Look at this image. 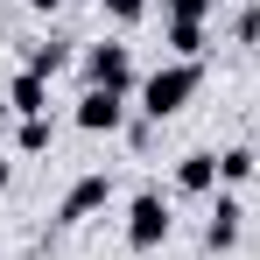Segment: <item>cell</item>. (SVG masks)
Masks as SVG:
<instances>
[{
  "label": "cell",
  "mask_w": 260,
  "mask_h": 260,
  "mask_svg": "<svg viewBox=\"0 0 260 260\" xmlns=\"http://www.w3.org/2000/svg\"><path fill=\"white\" fill-rule=\"evenodd\" d=\"M204 91V63H183V56H169V63H155L148 78H141V120H176L190 99Z\"/></svg>",
  "instance_id": "6da1fadb"
},
{
  "label": "cell",
  "mask_w": 260,
  "mask_h": 260,
  "mask_svg": "<svg viewBox=\"0 0 260 260\" xmlns=\"http://www.w3.org/2000/svg\"><path fill=\"white\" fill-rule=\"evenodd\" d=\"M169 232H176L169 197H162V190H134V197H127V246H134V253H155Z\"/></svg>",
  "instance_id": "7a4b0ae2"
},
{
  "label": "cell",
  "mask_w": 260,
  "mask_h": 260,
  "mask_svg": "<svg viewBox=\"0 0 260 260\" xmlns=\"http://www.w3.org/2000/svg\"><path fill=\"white\" fill-rule=\"evenodd\" d=\"M78 63H85V85H99V91H141V78H134V49H127V43H91Z\"/></svg>",
  "instance_id": "3957f363"
},
{
  "label": "cell",
  "mask_w": 260,
  "mask_h": 260,
  "mask_svg": "<svg viewBox=\"0 0 260 260\" xmlns=\"http://www.w3.org/2000/svg\"><path fill=\"white\" fill-rule=\"evenodd\" d=\"M106 204H113V176H106V169H91V176H78V183L63 190V204H56V225L71 232V225H85V218H91V211H106Z\"/></svg>",
  "instance_id": "277c9868"
},
{
  "label": "cell",
  "mask_w": 260,
  "mask_h": 260,
  "mask_svg": "<svg viewBox=\"0 0 260 260\" xmlns=\"http://www.w3.org/2000/svg\"><path fill=\"white\" fill-rule=\"evenodd\" d=\"M71 120L85 134H120L127 127V91H99V85H85V99L71 106Z\"/></svg>",
  "instance_id": "5b68a950"
},
{
  "label": "cell",
  "mask_w": 260,
  "mask_h": 260,
  "mask_svg": "<svg viewBox=\"0 0 260 260\" xmlns=\"http://www.w3.org/2000/svg\"><path fill=\"white\" fill-rule=\"evenodd\" d=\"M239 232H246L239 197H232V190H218V197H211V218H204V246H211V253H232V246H239Z\"/></svg>",
  "instance_id": "8992f818"
},
{
  "label": "cell",
  "mask_w": 260,
  "mask_h": 260,
  "mask_svg": "<svg viewBox=\"0 0 260 260\" xmlns=\"http://www.w3.org/2000/svg\"><path fill=\"white\" fill-rule=\"evenodd\" d=\"M176 190H183V197H218V155L211 148H190V155L176 162Z\"/></svg>",
  "instance_id": "52a82bcc"
},
{
  "label": "cell",
  "mask_w": 260,
  "mask_h": 260,
  "mask_svg": "<svg viewBox=\"0 0 260 260\" xmlns=\"http://www.w3.org/2000/svg\"><path fill=\"white\" fill-rule=\"evenodd\" d=\"M7 106H14V120H43L49 113V78L14 71V78H7Z\"/></svg>",
  "instance_id": "ba28073f"
},
{
  "label": "cell",
  "mask_w": 260,
  "mask_h": 260,
  "mask_svg": "<svg viewBox=\"0 0 260 260\" xmlns=\"http://www.w3.org/2000/svg\"><path fill=\"white\" fill-rule=\"evenodd\" d=\"M63 63H71V43L63 36H43V43L21 49V71H36V78H63Z\"/></svg>",
  "instance_id": "9c48e42d"
},
{
  "label": "cell",
  "mask_w": 260,
  "mask_h": 260,
  "mask_svg": "<svg viewBox=\"0 0 260 260\" xmlns=\"http://www.w3.org/2000/svg\"><path fill=\"white\" fill-rule=\"evenodd\" d=\"M253 176H260L253 148H225V155H218V190H239V183H253Z\"/></svg>",
  "instance_id": "30bf717a"
},
{
  "label": "cell",
  "mask_w": 260,
  "mask_h": 260,
  "mask_svg": "<svg viewBox=\"0 0 260 260\" xmlns=\"http://www.w3.org/2000/svg\"><path fill=\"white\" fill-rule=\"evenodd\" d=\"M49 141H56V120H14V148H21V155H49Z\"/></svg>",
  "instance_id": "8fae6325"
},
{
  "label": "cell",
  "mask_w": 260,
  "mask_h": 260,
  "mask_svg": "<svg viewBox=\"0 0 260 260\" xmlns=\"http://www.w3.org/2000/svg\"><path fill=\"white\" fill-rule=\"evenodd\" d=\"M169 49L183 63H197V56H204V21H169Z\"/></svg>",
  "instance_id": "7c38bea8"
},
{
  "label": "cell",
  "mask_w": 260,
  "mask_h": 260,
  "mask_svg": "<svg viewBox=\"0 0 260 260\" xmlns=\"http://www.w3.org/2000/svg\"><path fill=\"white\" fill-rule=\"evenodd\" d=\"M99 7H106V21H120V28H134V21H141V14H148L155 0H99Z\"/></svg>",
  "instance_id": "4fadbf2b"
},
{
  "label": "cell",
  "mask_w": 260,
  "mask_h": 260,
  "mask_svg": "<svg viewBox=\"0 0 260 260\" xmlns=\"http://www.w3.org/2000/svg\"><path fill=\"white\" fill-rule=\"evenodd\" d=\"M169 7V21H211L218 14V0H162Z\"/></svg>",
  "instance_id": "5bb4252c"
},
{
  "label": "cell",
  "mask_w": 260,
  "mask_h": 260,
  "mask_svg": "<svg viewBox=\"0 0 260 260\" xmlns=\"http://www.w3.org/2000/svg\"><path fill=\"white\" fill-rule=\"evenodd\" d=\"M232 43H260V0H246L232 14Z\"/></svg>",
  "instance_id": "9a60e30c"
},
{
  "label": "cell",
  "mask_w": 260,
  "mask_h": 260,
  "mask_svg": "<svg viewBox=\"0 0 260 260\" xmlns=\"http://www.w3.org/2000/svg\"><path fill=\"white\" fill-rule=\"evenodd\" d=\"M0 134H14V106H7V91H0Z\"/></svg>",
  "instance_id": "2e32d148"
},
{
  "label": "cell",
  "mask_w": 260,
  "mask_h": 260,
  "mask_svg": "<svg viewBox=\"0 0 260 260\" xmlns=\"http://www.w3.org/2000/svg\"><path fill=\"white\" fill-rule=\"evenodd\" d=\"M28 7H36V14H56V7H63V0H28Z\"/></svg>",
  "instance_id": "e0dca14e"
},
{
  "label": "cell",
  "mask_w": 260,
  "mask_h": 260,
  "mask_svg": "<svg viewBox=\"0 0 260 260\" xmlns=\"http://www.w3.org/2000/svg\"><path fill=\"white\" fill-rule=\"evenodd\" d=\"M7 183H14V169H7V162H0V190H7Z\"/></svg>",
  "instance_id": "ac0fdd59"
}]
</instances>
